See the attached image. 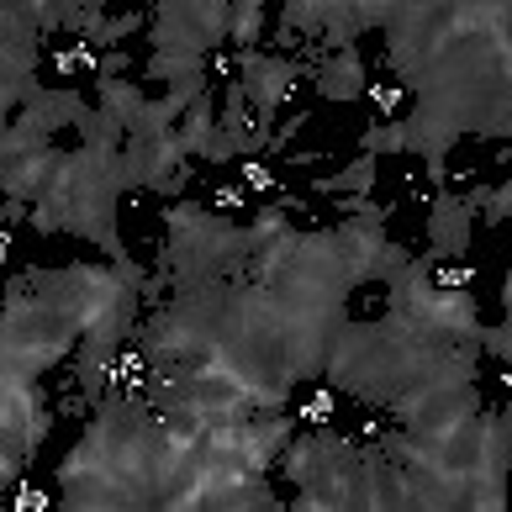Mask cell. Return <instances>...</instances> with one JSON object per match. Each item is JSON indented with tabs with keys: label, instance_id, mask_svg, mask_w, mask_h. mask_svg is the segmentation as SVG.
I'll return each instance as SVG.
<instances>
[{
	"label": "cell",
	"instance_id": "52a82bcc",
	"mask_svg": "<svg viewBox=\"0 0 512 512\" xmlns=\"http://www.w3.org/2000/svg\"><path fill=\"white\" fill-rule=\"evenodd\" d=\"M264 27V0H227V43L254 48Z\"/></svg>",
	"mask_w": 512,
	"mask_h": 512
},
{
	"label": "cell",
	"instance_id": "8992f818",
	"mask_svg": "<svg viewBox=\"0 0 512 512\" xmlns=\"http://www.w3.org/2000/svg\"><path fill=\"white\" fill-rule=\"evenodd\" d=\"M143 106H148V96H143L138 85L101 80V106H96V111H101V117L117 127V132H127V138H132V132H138V122H143Z\"/></svg>",
	"mask_w": 512,
	"mask_h": 512
},
{
	"label": "cell",
	"instance_id": "7a4b0ae2",
	"mask_svg": "<svg viewBox=\"0 0 512 512\" xmlns=\"http://www.w3.org/2000/svg\"><path fill=\"white\" fill-rule=\"evenodd\" d=\"M333 243H338V259H344V275L354 291L370 286V280H391L407 264L402 243H391L375 217H349L344 227H333Z\"/></svg>",
	"mask_w": 512,
	"mask_h": 512
},
{
	"label": "cell",
	"instance_id": "3957f363",
	"mask_svg": "<svg viewBox=\"0 0 512 512\" xmlns=\"http://www.w3.org/2000/svg\"><path fill=\"white\" fill-rule=\"evenodd\" d=\"M296 80H301V64L296 59H275V53L243 48V59H238V90H243V101H249L254 122L270 127V117L280 111V101L291 96Z\"/></svg>",
	"mask_w": 512,
	"mask_h": 512
},
{
	"label": "cell",
	"instance_id": "277c9868",
	"mask_svg": "<svg viewBox=\"0 0 512 512\" xmlns=\"http://www.w3.org/2000/svg\"><path fill=\"white\" fill-rule=\"evenodd\" d=\"M481 196L486 191H470V196L439 191V201H433V212H428V249H433V259H460L470 249V227H476Z\"/></svg>",
	"mask_w": 512,
	"mask_h": 512
},
{
	"label": "cell",
	"instance_id": "6da1fadb",
	"mask_svg": "<svg viewBox=\"0 0 512 512\" xmlns=\"http://www.w3.org/2000/svg\"><path fill=\"white\" fill-rule=\"evenodd\" d=\"M164 222H169L164 270L175 275V286H217V280H238L249 270L243 227L201 212V206H169Z\"/></svg>",
	"mask_w": 512,
	"mask_h": 512
},
{
	"label": "cell",
	"instance_id": "5b68a950",
	"mask_svg": "<svg viewBox=\"0 0 512 512\" xmlns=\"http://www.w3.org/2000/svg\"><path fill=\"white\" fill-rule=\"evenodd\" d=\"M312 85H317L328 101H354V96H365V64H359V48H354V43L328 48V59L312 69Z\"/></svg>",
	"mask_w": 512,
	"mask_h": 512
},
{
	"label": "cell",
	"instance_id": "ba28073f",
	"mask_svg": "<svg viewBox=\"0 0 512 512\" xmlns=\"http://www.w3.org/2000/svg\"><path fill=\"white\" fill-rule=\"evenodd\" d=\"M370 185H375V154H359L344 175H328L317 191H322V196H344V191H349V196H370Z\"/></svg>",
	"mask_w": 512,
	"mask_h": 512
}]
</instances>
